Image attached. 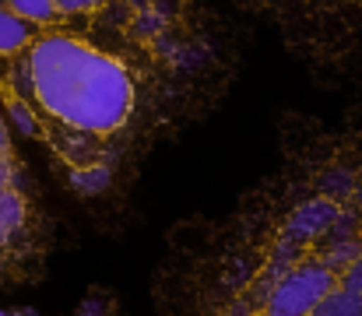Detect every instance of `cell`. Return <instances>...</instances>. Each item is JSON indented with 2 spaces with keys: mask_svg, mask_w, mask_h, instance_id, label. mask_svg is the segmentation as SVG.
<instances>
[{
  "mask_svg": "<svg viewBox=\"0 0 362 316\" xmlns=\"http://www.w3.org/2000/svg\"><path fill=\"white\" fill-rule=\"evenodd\" d=\"M7 148H11V137H7V127H4V116H0V158L7 155Z\"/></svg>",
  "mask_w": 362,
  "mask_h": 316,
  "instance_id": "cell-15",
  "label": "cell"
},
{
  "mask_svg": "<svg viewBox=\"0 0 362 316\" xmlns=\"http://www.w3.org/2000/svg\"><path fill=\"white\" fill-rule=\"evenodd\" d=\"M313 313H320V316H356V313H362V299L356 295V292L334 285V288L313 306Z\"/></svg>",
  "mask_w": 362,
  "mask_h": 316,
  "instance_id": "cell-5",
  "label": "cell"
},
{
  "mask_svg": "<svg viewBox=\"0 0 362 316\" xmlns=\"http://www.w3.org/2000/svg\"><path fill=\"white\" fill-rule=\"evenodd\" d=\"M320 187H324V194H327V197H345V194H352V190H356V180H352V172H349V169H327V172H324V180H320Z\"/></svg>",
  "mask_w": 362,
  "mask_h": 316,
  "instance_id": "cell-8",
  "label": "cell"
},
{
  "mask_svg": "<svg viewBox=\"0 0 362 316\" xmlns=\"http://www.w3.org/2000/svg\"><path fill=\"white\" fill-rule=\"evenodd\" d=\"M338 285L334 271L327 264H306V267H288L274 288H271V313L299 316L313 313V306Z\"/></svg>",
  "mask_w": 362,
  "mask_h": 316,
  "instance_id": "cell-2",
  "label": "cell"
},
{
  "mask_svg": "<svg viewBox=\"0 0 362 316\" xmlns=\"http://www.w3.org/2000/svg\"><path fill=\"white\" fill-rule=\"evenodd\" d=\"M352 194H356V201H359V204H362V187H356V190H352Z\"/></svg>",
  "mask_w": 362,
  "mask_h": 316,
  "instance_id": "cell-17",
  "label": "cell"
},
{
  "mask_svg": "<svg viewBox=\"0 0 362 316\" xmlns=\"http://www.w3.org/2000/svg\"><path fill=\"white\" fill-rule=\"evenodd\" d=\"M7 109H11V119L18 123V130H21V134H28V137H35V134H39V123L28 116V109H25V103H21V99H11V105H7Z\"/></svg>",
  "mask_w": 362,
  "mask_h": 316,
  "instance_id": "cell-11",
  "label": "cell"
},
{
  "mask_svg": "<svg viewBox=\"0 0 362 316\" xmlns=\"http://www.w3.org/2000/svg\"><path fill=\"white\" fill-rule=\"evenodd\" d=\"M71 183H74L78 190H88V194H92V190H103V187L110 183V172H106V169H92V172H74V176H71Z\"/></svg>",
  "mask_w": 362,
  "mask_h": 316,
  "instance_id": "cell-10",
  "label": "cell"
},
{
  "mask_svg": "<svg viewBox=\"0 0 362 316\" xmlns=\"http://www.w3.org/2000/svg\"><path fill=\"white\" fill-rule=\"evenodd\" d=\"M32 42V21L18 18L11 7H0V53H18Z\"/></svg>",
  "mask_w": 362,
  "mask_h": 316,
  "instance_id": "cell-4",
  "label": "cell"
},
{
  "mask_svg": "<svg viewBox=\"0 0 362 316\" xmlns=\"http://www.w3.org/2000/svg\"><path fill=\"white\" fill-rule=\"evenodd\" d=\"M21 221H25V201H21V194L11 190V187H0V239L11 235Z\"/></svg>",
  "mask_w": 362,
  "mask_h": 316,
  "instance_id": "cell-6",
  "label": "cell"
},
{
  "mask_svg": "<svg viewBox=\"0 0 362 316\" xmlns=\"http://www.w3.org/2000/svg\"><path fill=\"white\" fill-rule=\"evenodd\" d=\"M338 204L334 201H306L303 208L292 211V218H288V225H285V235L288 239H299V242H306V239H317V235H324V232H331V225L338 221Z\"/></svg>",
  "mask_w": 362,
  "mask_h": 316,
  "instance_id": "cell-3",
  "label": "cell"
},
{
  "mask_svg": "<svg viewBox=\"0 0 362 316\" xmlns=\"http://www.w3.org/2000/svg\"><path fill=\"white\" fill-rule=\"evenodd\" d=\"M25 74L35 103L78 130H117L134 103L130 78L117 60L64 35L39 39L28 49Z\"/></svg>",
  "mask_w": 362,
  "mask_h": 316,
  "instance_id": "cell-1",
  "label": "cell"
},
{
  "mask_svg": "<svg viewBox=\"0 0 362 316\" xmlns=\"http://www.w3.org/2000/svg\"><path fill=\"white\" fill-rule=\"evenodd\" d=\"M341 288H349V292H356L362 299V257H356L352 264H345L341 267V281H338Z\"/></svg>",
  "mask_w": 362,
  "mask_h": 316,
  "instance_id": "cell-12",
  "label": "cell"
},
{
  "mask_svg": "<svg viewBox=\"0 0 362 316\" xmlns=\"http://www.w3.org/2000/svg\"><path fill=\"white\" fill-rule=\"evenodd\" d=\"M53 4H57V14H78V11L99 7L103 0H53Z\"/></svg>",
  "mask_w": 362,
  "mask_h": 316,
  "instance_id": "cell-14",
  "label": "cell"
},
{
  "mask_svg": "<svg viewBox=\"0 0 362 316\" xmlns=\"http://www.w3.org/2000/svg\"><path fill=\"white\" fill-rule=\"evenodd\" d=\"M137 32H141V35H155V32H162V14L144 11V14L137 18Z\"/></svg>",
  "mask_w": 362,
  "mask_h": 316,
  "instance_id": "cell-13",
  "label": "cell"
},
{
  "mask_svg": "<svg viewBox=\"0 0 362 316\" xmlns=\"http://www.w3.org/2000/svg\"><path fill=\"white\" fill-rule=\"evenodd\" d=\"M123 4H127V7H144L148 0H123Z\"/></svg>",
  "mask_w": 362,
  "mask_h": 316,
  "instance_id": "cell-16",
  "label": "cell"
},
{
  "mask_svg": "<svg viewBox=\"0 0 362 316\" xmlns=\"http://www.w3.org/2000/svg\"><path fill=\"white\" fill-rule=\"evenodd\" d=\"M7 7L18 14V18H25V21H53L57 18V4L53 0H7Z\"/></svg>",
  "mask_w": 362,
  "mask_h": 316,
  "instance_id": "cell-7",
  "label": "cell"
},
{
  "mask_svg": "<svg viewBox=\"0 0 362 316\" xmlns=\"http://www.w3.org/2000/svg\"><path fill=\"white\" fill-rule=\"evenodd\" d=\"M356 257H362V246L356 242V239H345V242H338L334 250H327L324 253V264L331 267V271H341L345 264H352Z\"/></svg>",
  "mask_w": 362,
  "mask_h": 316,
  "instance_id": "cell-9",
  "label": "cell"
}]
</instances>
